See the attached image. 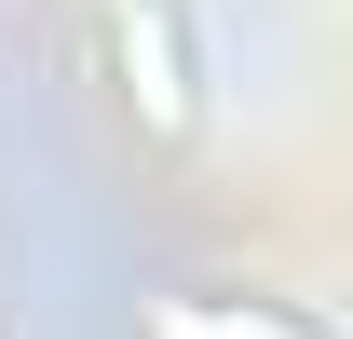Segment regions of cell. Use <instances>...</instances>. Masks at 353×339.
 I'll list each match as a JSON object with an SVG mask.
<instances>
[{
    "instance_id": "6da1fadb",
    "label": "cell",
    "mask_w": 353,
    "mask_h": 339,
    "mask_svg": "<svg viewBox=\"0 0 353 339\" xmlns=\"http://www.w3.org/2000/svg\"><path fill=\"white\" fill-rule=\"evenodd\" d=\"M109 54H123L150 136H190V123H204V41H190V0H109Z\"/></svg>"
},
{
    "instance_id": "7a4b0ae2",
    "label": "cell",
    "mask_w": 353,
    "mask_h": 339,
    "mask_svg": "<svg viewBox=\"0 0 353 339\" xmlns=\"http://www.w3.org/2000/svg\"><path fill=\"white\" fill-rule=\"evenodd\" d=\"M150 326L163 339H326L312 312H285V298H163Z\"/></svg>"
}]
</instances>
